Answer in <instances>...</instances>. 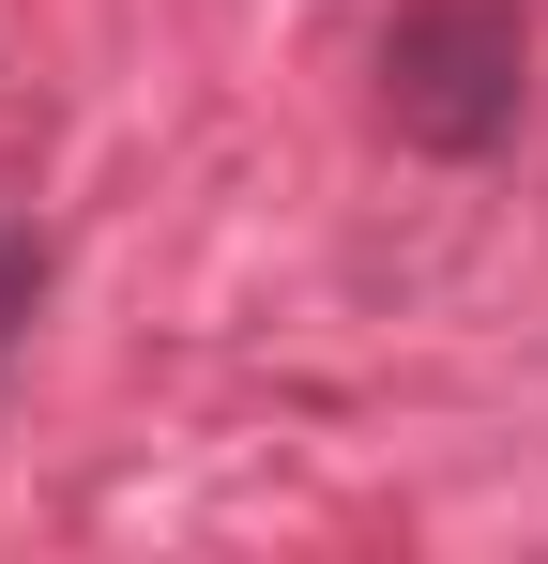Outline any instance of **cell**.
<instances>
[{
	"label": "cell",
	"instance_id": "6da1fadb",
	"mask_svg": "<svg viewBox=\"0 0 548 564\" xmlns=\"http://www.w3.org/2000/svg\"><path fill=\"white\" fill-rule=\"evenodd\" d=\"M534 107V46L503 0H396L381 31V122L412 153H503Z\"/></svg>",
	"mask_w": 548,
	"mask_h": 564
}]
</instances>
